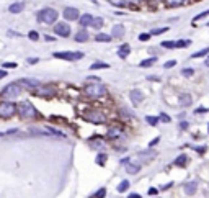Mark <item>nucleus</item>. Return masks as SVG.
I'll return each instance as SVG.
<instances>
[{
	"instance_id": "obj_1",
	"label": "nucleus",
	"mask_w": 209,
	"mask_h": 198,
	"mask_svg": "<svg viewBox=\"0 0 209 198\" xmlns=\"http://www.w3.org/2000/svg\"><path fill=\"white\" fill-rule=\"evenodd\" d=\"M83 94L88 97V98H92V100H98V98L106 97L108 95V90H106V87H105L100 80H96V82H88V84L85 85Z\"/></svg>"
},
{
	"instance_id": "obj_2",
	"label": "nucleus",
	"mask_w": 209,
	"mask_h": 198,
	"mask_svg": "<svg viewBox=\"0 0 209 198\" xmlns=\"http://www.w3.org/2000/svg\"><path fill=\"white\" fill-rule=\"evenodd\" d=\"M36 20L43 25H54L59 20V11L52 7H44L36 13Z\"/></svg>"
},
{
	"instance_id": "obj_3",
	"label": "nucleus",
	"mask_w": 209,
	"mask_h": 198,
	"mask_svg": "<svg viewBox=\"0 0 209 198\" xmlns=\"http://www.w3.org/2000/svg\"><path fill=\"white\" fill-rule=\"evenodd\" d=\"M82 118L85 121H90V123H95V125H103L106 121V116L101 110H96V108H90V110H85Z\"/></svg>"
},
{
	"instance_id": "obj_4",
	"label": "nucleus",
	"mask_w": 209,
	"mask_h": 198,
	"mask_svg": "<svg viewBox=\"0 0 209 198\" xmlns=\"http://www.w3.org/2000/svg\"><path fill=\"white\" fill-rule=\"evenodd\" d=\"M20 94H21V85L18 82H11L2 89L0 97H2V100H15V98L20 97Z\"/></svg>"
},
{
	"instance_id": "obj_5",
	"label": "nucleus",
	"mask_w": 209,
	"mask_h": 198,
	"mask_svg": "<svg viewBox=\"0 0 209 198\" xmlns=\"http://www.w3.org/2000/svg\"><path fill=\"white\" fill-rule=\"evenodd\" d=\"M18 115L25 120H34V118H38V110L34 108L33 103L25 100L18 105Z\"/></svg>"
},
{
	"instance_id": "obj_6",
	"label": "nucleus",
	"mask_w": 209,
	"mask_h": 198,
	"mask_svg": "<svg viewBox=\"0 0 209 198\" xmlns=\"http://www.w3.org/2000/svg\"><path fill=\"white\" fill-rule=\"evenodd\" d=\"M15 113H18V105H15L11 100L0 102V118L8 120L11 116H15Z\"/></svg>"
},
{
	"instance_id": "obj_7",
	"label": "nucleus",
	"mask_w": 209,
	"mask_h": 198,
	"mask_svg": "<svg viewBox=\"0 0 209 198\" xmlns=\"http://www.w3.org/2000/svg\"><path fill=\"white\" fill-rule=\"evenodd\" d=\"M83 56L85 54L82 51H56V52H52V57L62 59V61H79Z\"/></svg>"
},
{
	"instance_id": "obj_8",
	"label": "nucleus",
	"mask_w": 209,
	"mask_h": 198,
	"mask_svg": "<svg viewBox=\"0 0 209 198\" xmlns=\"http://www.w3.org/2000/svg\"><path fill=\"white\" fill-rule=\"evenodd\" d=\"M52 31H54V34L59 38H69L72 33V28L69 25V21L64 20V21H56L54 25H52Z\"/></svg>"
},
{
	"instance_id": "obj_9",
	"label": "nucleus",
	"mask_w": 209,
	"mask_h": 198,
	"mask_svg": "<svg viewBox=\"0 0 209 198\" xmlns=\"http://www.w3.org/2000/svg\"><path fill=\"white\" fill-rule=\"evenodd\" d=\"M34 94L38 97H41V98H52L57 94V90H56L54 85H39L38 89L34 90Z\"/></svg>"
},
{
	"instance_id": "obj_10",
	"label": "nucleus",
	"mask_w": 209,
	"mask_h": 198,
	"mask_svg": "<svg viewBox=\"0 0 209 198\" xmlns=\"http://www.w3.org/2000/svg\"><path fill=\"white\" fill-rule=\"evenodd\" d=\"M80 10L77 7H66L62 10V18L66 21H79L80 18Z\"/></svg>"
},
{
	"instance_id": "obj_11",
	"label": "nucleus",
	"mask_w": 209,
	"mask_h": 198,
	"mask_svg": "<svg viewBox=\"0 0 209 198\" xmlns=\"http://www.w3.org/2000/svg\"><path fill=\"white\" fill-rule=\"evenodd\" d=\"M18 84L23 87V89H26V90H36L38 89V87L39 85H41V84H39V80L38 79H20L18 80Z\"/></svg>"
},
{
	"instance_id": "obj_12",
	"label": "nucleus",
	"mask_w": 209,
	"mask_h": 198,
	"mask_svg": "<svg viewBox=\"0 0 209 198\" xmlns=\"http://www.w3.org/2000/svg\"><path fill=\"white\" fill-rule=\"evenodd\" d=\"M93 18H95V16L92 13H82V15H80V18H79L80 28H90L92 23H93Z\"/></svg>"
},
{
	"instance_id": "obj_13",
	"label": "nucleus",
	"mask_w": 209,
	"mask_h": 198,
	"mask_svg": "<svg viewBox=\"0 0 209 198\" xmlns=\"http://www.w3.org/2000/svg\"><path fill=\"white\" fill-rule=\"evenodd\" d=\"M74 39L77 43H87L90 39V33L87 31V28H80V30L74 34Z\"/></svg>"
},
{
	"instance_id": "obj_14",
	"label": "nucleus",
	"mask_w": 209,
	"mask_h": 198,
	"mask_svg": "<svg viewBox=\"0 0 209 198\" xmlns=\"http://www.w3.org/2000/svg\"><path fill=\"white\" fill-rule=\"evenodd\" d=\"M25 7H26L25 2H13V3L8 5V11L11 15H18V13H21V11L25 10Z\"/></svg>"
},
{
	"instance_id": "obj_15",
	"label": "nucleus",
	"mask_w": 209,
	"mask_h": 198,
	"mask_svg": "<svg viewBox=\"0 0 209 198\" xmlns=\"http://www.w3.org/2000/svg\"><path fill=\"white\" fill-rule=\"evenodd\" d=\"M129 98H131V102L134 103V105H139L142 100H144V94H142V90H139V89H134V90H131L129 92Z\"/></svg>"
},
{
	"instance_id": "obj_16",
	"label": "nucleus",
	"mask_w": 209,
	"mask_h": 198,
	"mask_svg": "<svg viewBox=\"0 0 209 198\" xmlns=\"http://www.w3.org/2000/svg\"><path fill=\"white\" fill-rule=\"evenodd\" d=\"M190 0H164V5L167 8H178V7H183L186 5Z\"/></svg>"
},
{
	"instance_id": "obj_17",
	"label": "nucleus",
	"mask_w": 209,
	"mask_h": 198,
	"mask_svg": "<svg viewBox=\"0 0 209 198\" xmlns=\"http://www.w3.org/2000/svg\"><path fill=\"white\" fill-rule=\"evenodd\" d=\"M124 33H126L124 25H114V26L111 28V36H113V39H114V38H123Z\"/></svg>"
},
{
	"instance_id": "obj_18",
	"label": "nucleus",
	"mask_w": 209,
	"mask_h": 198,
	"mask_svg": "<svg viewBox=\"0 0 209 198\" xmlns=\"http://www.w3.org/2000/svg\"><path fill=\"white\" fill-rule=\"evenodd\" d=\"M108 3L114 8H126V7H131V2L129 0H108Z\"/></svg>"
},
{
	"instance_id": "obj_19",
	"label": "nucleus",
	"mask_w": 209,
	"mask_h": 198,
	"mask_svg": "<svg viewBox=\"0 0 209 198\" xmlns=\"http://www.w3.org/2000/svg\"><path fill=\"white\" fill-rule=\"evenodd\" d=\"M178 103L181 105V107H190V105L193 103V98H191L190 94H180V97H178Z\"/></svg>"
},
{
	"instance_id": "obj_20",
	"label": "nucleus",
	"mask_w": 209,
	"mask_h": 198,
	"mask_svg": "<svg viewBox=\"0 0 209 198\" xmlns=\"http://www.w3.org/2000/svg\"><path fill=\"white\" fill-rule=\"evenodd\" d=\"M129 52H131V46L124 43V44H121L119 46V49H118V56L121 57V59H126L127 56H129Z\"/></svg>"
},
{
	"instance_id": "obj_21",
	"label": "nucleus",
	"mask_w": 209,
	"mask_h": 198,
	"mask_svg": "<svg viewBox=\"0 0 209 198\" xmlns=\"http://www.w3.org/2000/svg\"><path fill=\"white\" fill-rule=\"evenodd\" d=\"M111 39H113V36L108 34V33H96L95 34V41L96 43H111Z\"/></svg>"
},
{
	"instance_id": "obj_22",
	"label": "nucleus",
	"mask_w": 209,
	"mask_h": 198,
	"mask_svg": "<svg viewBox=\"0 0 209 198\" xmlns=\"http://www.w3.org/2000/svg\"><path fill=\"white\" fill-rule=\"evenodd\" d=\"M123 162L126 164V172H127V174H131V175H134V174H137L139 170H141V169H139V165H136V164H131V162H129V159H124Z\"/></svg>"
},
{
	"instance_id": "obj_23",
	"label": "nucleus",
	"mask_w": 209,
	"mask_h": 198,
	"mask_svg": "<svg viewBox=\"0 0 209 198\" xmlns=\"http://www.w3.org/2000/svg\"><path fill=\"white\" fill-rule=\"evenodd\" d=\"M121 133H123V130H121L119 126H111V128L108 130V134H106V136H108L109 139H116V138L121 136Z\"/></svg>"
},
{
	"instance_id": "obj_24",
	"label": "nucleus",
	"mask_w": 209,
	"mask_h": 198,
	"mask_svg": "<svg viewBox=\"0 0 209 198\" xmlns=\"http://www.w3.org/2000/svg\"><path fill=\"white\" fill-rule=\"evenodd\" d=\"M157 62V57H147V59H144L139 62V67H142V69H146V67H150V66H154V64Z\"/></svg>"
},
{
	"instance_id": "obj_25",
	"label": "nucleus",
	"mask_w": 209,
	"mask_h": 198,
	"mask_svg": "<svg viewBox=\"0 0 209 198\" xmlns=\"http://www.w3.org/2000/svg\"><path fill=\"white\" fill-rule=\"evenodd\" d=\"M103 25H105L103 16H95V18H93V23H92V26H90V28H95V30H101Z\"/></svg>"
},
{
	"instance_id": "obj_26",
	"label": "nucleus",
	"mask_w": 209,
	"mask_h": 198,
	"mask_svg": "<svg viewBox=\"0 0 209 198\" xmlns=\"http://www.w3.org/2000/svg\"><path fill=\"white\" fill-rule=\"evenodd\" d=\"M98 69H109V64L106 62H101V61H96L90 66V71H98Z\"/></svg>"
},
{
	"instance_id": "obj_27",
	"label": "nucleus",
	"mask_w": 209,
	"mask_h": 198,
	"mask_svg": "<svg viewBox=\"0 0 209 198\" xmlns=\"http://www.w3.org/2000/svg\"><path fill=\"white\" fill-rule=\"evenodd\" d=\"M209 54V48H203L199 51H196L194 54H191V59H199V57H206Z\"/></svg>"
},
{
	"instance_id": "obj_28",
	"label": "nucleus",
	"mask_w": 209,
	"mask_h": 198,
	"mask_svg": "<svg viewBox=\"0 0 209 198\" xmlns=\"http://www.w3.org/2000/svg\"><path fill=\"white\" fill-rule=\"evenodd\" d=\"M168 30H170L168 26H159V28H154V30H150V34H152V36H159V34L167 33Z\"/></svg>"
},
{
	"instance_id": "obj_29",
	"label": "nucleus",
	"mask_w": 209,
	"mask_h": 198,
	"mask_svg": "<svg viewBox=\"0 0 209 198\" xmlns=\"http://www.w3.org/2000/svg\"><path fill=\"white\" fill-rule=\"evenodd\" d=\"M196 188H198V183H196V182H190L186 187H185V191H186L188 195H194L196 193Z\"/></svg>"
},
{
	"instance_id": "obj_30",
	"label": "nucleus",
	"mask_w": 209,
	"mask_h": 198,
	"mask_svg": "<svg viewBox=\"0 0 209 198\" xmlns=\"http://www.w3.org/2000/svg\"><path fill=\"white\" fill-rule=\"evenodd\" d=\"M207 16H209V8H207V10H204V11H199V13H198V15H196L194 18H193V25H196V23H198L199 20H204V18H207Z\"/></svg>"
},
{
	"instance_id": "obj_31",
	"label": "nucleus",
	"mask_w": 209,
	"mask_h": 198,
	"mask_svg": "<svg viewBox=\"0 0 209 198\" xmlns=\"http://www.w3.org/2000/svg\"><path fill=\"white\" fill-rule=\"evenodd\" d=\"M160 46H162V48H165V49H177V41L168 39V41H162Z\"/></svg>"
},
{
	"instance_id": "obj_32",
	"label": "nucleus",
	"mask_w": 209,
	"mask_h": 198,
	"mask_svg": "<svg viewBox=\"0 0 209 198\" xmlns=\"http://www.w3.org/2000/svg\"><path fill=\"white\" fill-rule=\"evenodd\" d=\"M186 159L188 157L185 156V154H181V156H178L177 159H175V165H178V167H183L185 164H186Z\"/></svg>"
},
{
	"instance_id": "obj_33",
	"label": "nucleus",
	"mask_w": 209,
	"mask_h": 198,
	"mask_svg": "<svg viewBox=\"0 0 209 198\" xmlns=\"http://www.w3.org/2000/svg\"><path fill=\"white\" fill-rule=\"evenodd\" d=\"M127 188H129V182H127V180H123V182L118 185V191H121V193H123V191H126Z\"/></svg>"
},
{
	"instance_id": "obj_34",
	"label": "nucleus",
	"mask_w": 209,
	"mask_h": 198,
	"mask_svg": "<svg viewBox=\"0 0 209 198\" xmlns=\"http://www.w3.org/2000/svg\"><path fill=\"white\" fill-rule=\"evenodd\" d=\"M190 44H191V39H180V41H177V48H186Z\"/></svg>"
},
{
	"instance_id": "obj_35",
	"label": "nucleus",
	"mask_w": 209,
	"mask_h": 198,
	"mask_svg": "<svg viewBox=\"0 0 209 198\" xmlns=\"http://www.w3.org/2000/svg\"><path fill=\"white\" fill-rule=\"evenodd\" d=\"M193 74H194V69H191V67H185L183 71H181V75H183V77H191Z\"/></svg>"
},
{
	"instance_id": "obj_36",
	"label": "nucleus",
	"mask_w": 209,
	"mask_h": 198,
	"mask_svg": "<svg viewBox=\"0 0 209 198\" xmlns=\"http://www.w3.org/2000/svg\"><path fill=\"white\" fill-rule=\"evenodd\" d=\"M146 121H147V123H149V125H152V126H155V125H157V123H159V121H160V120H159V118H157V116H150V115H149V116H146Z\"/></svg>"
},
{
	"instance_id": "obj_37",
	"label": "nucleus",
	"mask_w": 209,
	"mask_h": 198,
	"mask_svg": "<svg viewBox=\"0 0 209 198\" xmlns=\"http://www.w3.org/2000/svg\"><path fill=\"white\" fill-rule=\"evenodd\" d=\"M28 38H30L31 41H38V39H39V33L34 31V30H31L30 33H28Z\"/></svg>"
},
{
	"instance_id": "obj_38",
	"label": "nucleus",
	"mask_w": 209,
	"mask_h": 198,
	"mask_svg": "<svg viewBox=\"0 0 209 198\" xmlns=\"http://www.w3.org/2000/svg\"><path fill=\"white\" fill-rule=\"evenodd\" d=\"M177 64H178V62H177L175 59H170V61H167V62L164 64V69H172V67H175Z\"/></svg>"
},
{
	"instance_id": "obj_39",
	"label": "nucleus",
	"mask_w": 209,
	"mask_h": 198,
	"mask_svg": "<svg viewBox=\"0 0 209 198\" xmlns=\"http://www.w3.org/2000/svg\"><path fill=\"white\" fill-rule=\"evenodd\" d=\"M105 195H106V188H100L92 198H105Z\"/></svg>"
},
{
	"instance_id": "obj_40",
	"label": "nucleus",
	"mask_w": 209,
	"mask_h": 198,
	"mask_svg": "<svg viewBox=\"0 0 209 198\" xmlns=\"http://www.w3.org/2000/svg\"><path fill=\"white\" fill-rule=\"evenodd\" d=\"M150 38H152V34H150V33H141V34H139V41H149Z\"/></svg>"
},
{
	"instance_id": "obj_41",
	"label": "nucleus",
	"mask_w": 209,
	"mask_h": 198,
	"mask_svg": "<svg viewBox=\"0 0 209 198\" xmlns=\"http://www.w3.org/2000/svg\"><path fill=\"white\" fill-rule=\"evenodd\" d=\"M159 120L164 121V123H170V121H172V118H170V116H168L167 113H162V115L159 116Z\"/></svg>"
},
{
	"instance_id": "obj_42",
	"label": "nucleus",
	"mask_w": 209,
	"mask_h": 198,
	"mask_svg": "<svg viewBox=\"0 0 209 198\" xmlns=\"http://www.w3.org/2000/svg\"><path fill=\"white\" fill-rule=\"evenodd\" d=\"M2 67L3 69H15L16 67V62H3Z\"/></svg>"
},
{
	"instance_id": "obj_43",
	"label": "nucleus",
	"mask_w": 209,
	"mask_h": 198,
	"mask_svg": "<svg viewBox=\"0 0 209 198\" xmlns=\"http://www.w3.org/2000/svg\"><path fill=\"white\" fill-rule=\"evenodd\" d=\"M105 161H106V156H105V154H100V156L96 157V162L100 165H105Z\"/></svg>"
},
{
	"instance_id": "obj_44",
	"label": "nucleus",
	"mask_w": 209,
	"mask_h": 198,
	"mask_svg": "<svg viewBox=\"0 0 209 198\" xmlns=\"http://www.w3.org/2000/svg\"><path fill=\"white\" fill-rule=\"evenodd\" d=\"M44 41H48V43H54V41H56V38H54V36H51V34H44Z\"/></svg>"
},
{
	"instance_id": "obj_45",
	"label": "nucleus",
	"mask_w": 209,
	"mask_h": 198,
	"mask_svg": "<svg viewBox=\"0 0 209 198\" xmlns=\"http://www.w3.org/2000/svg\"><path fill=\"white\" fill-rule=\"evenodd\" d=\"M26 62H28V64H31V66H33V64L39 62V59H38V57H28V59H26Z\"/></svg>"
},
{
	"instance_id": "obj_46",
	"label": "nucleus",
	"mask_w": 209,
	"mask_h": 198,
	"mask_svg": "<svg viewBox=\"0 0 209 198\" xmlns=\"http://www.w3.org/2000/svg\"><path fill=\"white\" fill-rule=\"evenodd\" d=\"M159 141H160V138H154V139H152V141H150V143H149V147H154V146H155V144H157V143H159Z\"/></svg>"
},
{
	"instance_id": "obj_47",
	"label": "nucleus",
	"mask_w": 209,
	"mask_h": 198,
	"mask_svg": "<svg viewBox=\"0 0 209 198\" xmlns=\"http://www.w3.org/2000/svg\"><path fill=\"white\" fill-rule=\"evenodd\" d=\"M8 72H7V69H0V80H2L3 77H7Z\"/></svg>"
},
{
	"instance_id": "obj_48",
	"label": "nucleus",
	"mask_w": 209,
	"mask_h": 198,
	"mask_svg": "<svg viewBox=\"0 0 209 198\" xmlns=\"http://www.w3.org/2000/svg\"><path fill=\"white\" fill-rule=\"evenodd\" d=\"M206 112H209V110H206V108H198L196 110V113H206Z\"/></svg>"
},
{
	"instance_id": "obj_49",
	"label": "nucleus",
	"mask_w": 209,
	"mask_h": 198,
	"mask_svg": "<svg viewBox=\"0 0 209 198\" xmlns=\"http://www.w3.org/2000/svg\"><path fill=\"white\" fill-rule=\"evenodd\" d=\"M147 80H159V77H157V75H149Z\"/></svg>"
},
{
	"instance_id": "obj_50",
	"label": "nucleus",
	"mask_w": 209,
	"mask_h": 198,
	"mask_svg": "<svg viewBox=\"0 0 209 198\" xmlns=\"http://www.w3.org/2000/svg\"><path fill=\"white\" fill-rule=\"evenodd\" d=\"M157 193V188H149V195H155Z\"/></svg>"
},
{
	"instance_id": "obj_51",
	"label": "nucleus",
	"mask_w": 209,
	"mask_h": 198,
	"mask_svg": "<svg viewBox=\"0 0 209 198\" xmlns=\"http://www.w3.org/2000/svg\"><path fill=\"white\" fill-rule=\"evenodd\" d=\"M129 198H141V195H139V193H131Z\"/></svg>"
},
{
	"instance_id": "obj_52",
	"label": "nucleus",
	"mask_w": 209,
	"mask_h": 198,
	"mask_svg": "<svg viewBox=\"0 0 209 198\" xmlns=\"http://www.w3.org/2000/svg\"><path fill=\"white\" fill-rule=\"evenodd\" d=\"M196 151H198V152H204L206 147H196Z\"/></svg>"
},
{
	"instance_id": "obj_53",
	"label": "nucleus",
	"mask_w": 209,
	"mask_h": 198,
	"mask_svg": "<svg viewBox=\"0 0 209 198\" xmlns=\"http://www.w3.org/2000/svg\"><path fill=\"white\" fill-rule=\"evenodd\" d=\"M181 128H183V130H185V128H188V123H186V121H181Z\"/></svg>"
},
{
	"instance_id": "obj_54",
	"label": "nucleus",
	"mask_w": 209,
	"mask_h": 198,
	"mask_svg": "<svg viewBox=\"0 0 209 198\" xmlns=\"http://www.w3.org/2000/svg\"><path fill=\"white\" fill-rule=\"evenodd\" d=\"M204 64H206V67H209V56L206 57V61H204Z\"/></svg>"
},
{
	"instance_id": "obj_55",
	"label": "nucleus",
	"mask_w": 209,
	"mask_h": 198,
	"mask_svg": "<svg viewBox=\"0 0 209 198\" xmlns=\"http://www.w3.org/2000/svg\"><path fill=\"white\" fill-rule=\"evenodd\" d=\"M0 136H3V133H0Z\"/></svg>"
},
{
	"instance_id": "obj_56",
	"label": "nucleus",
	"mask_w": 209,
	"mask_h": 198,
	"mask_svg": "<svg viewBox=\"0 0 209 198\" xmlns=\"http://www.w3.org/2000/svg\"><path fill=\"white\" fill-rule=\"evenodd\" d=\"M207 26H209V21H207Z\"/></svg>"
}]
</instances>
